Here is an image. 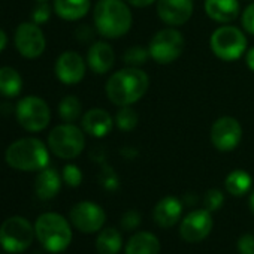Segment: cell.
<instances>
[{
  "label": "cell",
  "instance_id": "31",
  "mask_svg": "<svg viewBox=\"0 0 254 254\" xmlns=\"http://www.w3.org/2000/svg\"><path fill=\"white\" fill-rule=\"evenodd\" d=\"M50 15H51V9H50L48 3H47V2H41V3L35 8V11H33V14H32V20H33L35 24L39 26V24L47 23V21L50 20Z\"/></svg>",
  "mask_w": 254,
  "mask_h": 254
},
{
  "label": "cell",
  "instance_id": "33",
  "mask_svg": "<svg viewBox=\"0 0 254 254\" xmlns=\"http://www.w3.org/2000/svg\"><path fill=\"white\" fill-rule=\"evenodd\" d=\"M242 27L247 33L254 35V3L248 5L242 12Z\"/></svg>",
  "mask_w": 254,
  "mask_h": 254
},
{
  "label": "cell",
  "instance_id": "8",
  "mask_svg": "<svg viewBox=\"0 0 254 254\" xmlns=\"http://www.w3.org/2000/svg\"><path fill=\"white\" fill-rule=\"evenodd\" d=\"M18 124L27 132H42L51 121L48 103L38 96H26L15 106Z\"/></svg>",
  "mask_w": 254,
  "mask_h": 254
},
{
  "label": "cell",
  "instance_id": "29",
  "mask_svg": "<svg viewBox=\"0 0 254 254\" xmlns=\"http://www.w3.org/2000/svg\"><path fill=\"white\" fill-rule=\"evenodd\" d=\"M62 178L63 181L69 186V187H78L82 183V172L78 166L75 165H66L63 168L62 172Z\"/></svg>",
  "mask_w": 254,
  "mask_h": 254
},
{
  "label": "cell",
  "instance_id": "28",
  "mask_svg": "<svg viewBox=\"0 0 254 254\" xmlns=\"http://www.w3.org/2000/svg\"><path fill=\"white\" fill-rule=\"evenodd\" d=\"M148 59H151L150 50L145 47H141V45H135V47L127 48L126 53L123 54L124 63L130 67H141L148 62Z\"/></svg>",
  "mask_w": 254,
  "mask_h": 254
},
{
  "label": "cell",
  "instance_id": "22",
  "mask_svg": "<svg viewBox=\"0 0 254 254\" xmlns=\"http://www.w3.org/2000/svg\"><path fill=\"white\" fill-rule=\"evenodd\" d=\"M90 0H56L54 11L56 14L67 21H76L84 18L90 11Z\"/></svg>",
  "mask_w": 254,
  "mask_h": 254
},
{
  "label": "cell",
  "instance_id": "39",
  "mask_svg": "<svg viewBox=\"0 0 254 254\" xmlns=\"http://www.w3.org/2000/svg\"><path fill=\"white\" fill-rule=\"evenodd\" d=\"M38 2H48V0H38Z\"/></svg>",
  "mask_w": 254,
  "mask_h": 254
},
{
  "label": "cell",
  "instance_id": "27",
  "mask_svg": "<svg viewBox=\"0 0 254 254\" xmlns=\"http://www.w3.org/2000/svg\"><path fill=\"white\" fill-rule=\"evenodd\" d=\"M139 117L138 112L130 106H120L117 115H115V124L120 130L123 132H130L138 126Z\"/></svg>",
  "mask_w": 254,
  "mask_h": 254
},
{
  "label": "cell",
  "instance_id": "25",
  "mask_svg": "<svg viewBox=\"0 0 254 254\" xmlns=\"http://www.w3.org/2000/svg\"><path fill=\"white\" fill-rule=\"evenodd\" d=\"M224 186L232 196H244L247 191H250L253 186V178L248 172L242 169H235L226 177Z\"/></svg>",
  "mask_w": 254,
  "mask_h": 254
},
{
  "label": "cell",
  "instance_id": "32",
  "mask_svg": "<svg viewBox=\"0 0 254 254\" xmlns=\"http://www.w3.org/2000/svg\"><path fill=\"white\" fill-rule=\"evenodd\" d=\"M141 223V215L138 211H126L121 217V226L126 229V230H132V229H136Z\"/></svg>",
  "mask_w": 254,
  "mask_h": 254
},
{
  "label": "cell",
  "instance_id": "10",
  "mask_svg": "<svg viewBox=\"0 0 254 254\" xmlns=\"http://www.w3.org/2000/svg\"><path fill=\"white\" fill-rule=\"evenodd\" d=\"M70 223L82 233H94L100 230L106 221L103 208L94 202L82 200L72 206L69 212Z\"/></svg>",
  "mask_w": 254,
  "mask_h": 254
},
{
  "label": "cell",
  "instance_id": "12",
  "mask_svg": "<svg viewBox=\"0 0 254 254\" xmlns=\"http://www.w3.org/2000/svg\"><path fill=\"white\" fill-rule=\"evenodd\" d=\"M15 48L26 59H38L47 47L45 35L35 23H23L15 30Z\"/></svg>",
  "mask_w": 254,
  "mask_h": 254
},
{
  "label": "cell",
  "instance_id": "5",
  "mask_svg": "<svg viewBox=\"0 0 254 254\" xmlns=\"http://www.w3.org/2000/svg\"><path fill=\"white\" fill-rule=\"evenodd\" d=\"M35 236V224L20 215L6 218L0 226V247L11 254H18L29 250Z\"/></svg>",
  "mask_w": 254,
  "mask_h": 254
},
{
  "label": "cell",
  "instance_id": "15",
  "mask_svg": "<svg viewBox=\"0 0 254 254\" xmlns=\"http://www.w3.org/2000/svg\"><path fill=\"white\" fill-rule=\"evenodd\" d=\"M193 14V0H157V15L168 26H183Z\"/></svg>",
  "mask_w": 254,
  "mask_h": 254
},
{
  "label": "cell",
  "instance_id": "16",
  "mask_svg": "<svg viewBox=\"0 0 254 254\" xmlns=\"http://www.w3.org/2000/svg\"><path fill=\"white\" fill-rule=\"evenodd\" d=\"M114 126L111 114L102 108H93L82 117V129L93 138H105Z\"/></svg>",
  "mask_w": 254,
  "mask_h": 254
},
{
  "label": "cell",
  "instance_id": "37",
  "mask_svg": "<svg viewBox=\"0 0 254 254\" xmlns=\"http://www.w3.org/2000/svg\"><path fill=\"white\" fill-rule=\"evenodd\" d=\"M6 44H8V36H6V33L2 29H0V53L5 50Z\"/></svg>",
  "mask_w": 254,
  "mask_h": 254
},
{
  "label": "cell",
  "instance_id": "7",
  "mask_svg": "<svg viewBox=\"0 0 254 254\" xmlns=\"http://www.w3.org/2000/svg\"><path fill=\"white\" fill-rule=\"evenodd\" d=\"M247 38L241 29L233 26H221L211 35L209 47L214 56L224 62L238 60L247 50Z\"/></svg>",
  "mask_w": 254,
  "mask_h": 254
},
{
  "label": "cell",
  "instance_id": "30",
  "mask_svg": "<svg viewBox=\"0 0 254 254\" xmlns=\"http://www.w3.org/2000/svg\"><path fill=\"white\" fill-rule=\"evenodd\" d=\"M223 202H224V196L218 189H209L205 194V199H203L205 209H208L209 212L220 209Z\"/></svg>",
  "mask_w": 254,
  "mask_h": 254
},
{
  "label": "cell",
  "instance_id": "6",
  "mask_svg": "<svg viewBox=\"0 0 254 254\" xmlns=\"http://www.w3.org/2000/svg\"><path fill=\"white\" fill-rule=\"evenodd\" d=\"M48 147L60 159L70 160L78 157L85 147L84 132L73 123L60 124L50 132Z\"/></svg>",
  "mask_w": 254,
  "mask_h": 254
},
{
  "label": "cell",
  "instance_id": "34",
  "mask_svg": "<svg viewBox=\"0 0 254 254\" xmlns=\"http://www.w3.org/2000/svg\"><path fill=\"white\" fill-rule=\"evenodd\" d=\"M238 251L241 254H254V235L244 233L238 239Z\"/></svg>",
  "mask_w": 254,
  "mask_h": 254
},
{
  "label": "cell",
  "instance_id": "9",
  "mask_svg": "<svg viewBox=\"0 0 254 254\" xmlns=\"http://www.w3.org/2000/svg\"><path fill=\"white\" fill-rule=\"evenodd\" d=\"M150 56L159 64H171L174 63L184 50V36L174 27L163 29L157 32L150 45Z\"/></svg>",
  "mask_w": 254,
  "mask_h": 254
},
{
  "label": "cell",
  "instance_id": "4",
  "mask_svg": "<svg viewBox=\"0 0 254 254\" xmlns=\"http://www.w3.org/2000/svg\"><path fill=\"white\" fill-rule=\"evenodd\" d=\"M35 233L41 245L50 253H62L72 242V229L67 220L56 212H45L35 221Z\"/></svg>",
  "mask_w": 254,
  "mask_h": 254
},
{
  "label": "cell",
  "instance_id": "13",
  "mask_svg": "<svg viewBox=\"0 0 254 254\" xmlns=\"http://www.w3.org/2000/svg\"><path fill=\"white\" fill-rule=\"evenodd\" d=\"M212 230V215L208 209H194L189 212L180 226L181 238L187 242H200Z\"/></svg>",
  "mask_w": 254,
  "mask_h": 254
},
{
  "label": "cell",
  "instance_id": "35",
  "mask_svg": "<svg viewBox=\"0 0 254 254\" xmlns=\"http://www.w3.org/2000/svg\"><path fill=\"white\" fill-rule=\"evenodd\" d=\"M126 2L132 6H136V8H145V6L153 5L154 2H157V0H126Z\"/></svg>",
  "mask_w": 254,
  "mask_h": 254
},
{
  "label": "cell",
  "instance_id": "23",
  "mask_svg": "<svg viewBox=\"0 0 254 254\" xmlns=\"http://www.w3.org/2000/svg\"><path fill=\"white\" fill-rule=\"evenodd\" d=\"M23 88L20 72L11 66L0 67V94L5 97H17Z\"/></svg>",
  "mask_w": 254,
  "mask_h": 254
},
{
  "label": "cell",
  "instance_id": "2",
  "mask_svg": "<svg viewBox=\"0 0 254 254\" xmlns=\"http://www.w3.org/2000/svg\"><path fill=\"white\" fill-rule=\"evenodd\" d=\"M97 33L108 39H117L132 29L133 17L126 0H99L93 11Z\"/></svg>",
  "mask_w": 254,
  "mask_h": 254
},
{
  "label": "cell",
  "instance_id": "21",
  "mask_svg": "<svg viewBox=\"0 0 254 254\" xmlns=\"http://www.w3.org/2000/svg\"><path fill=\"white\" fill-rule=\"evenodd\" d=\"M160 241L151 232H139L133 235L126 245V254H159Z\"/></svg>",
  "mask_w": 254,
  "mask_h": 254
},
{
  "label": "cell",
  "instance_id": "36",
  "mask_svg": "<svg viewBox=\"0 0 254 254\" xmlns=\"http://www.w3.org/2000/svg\"><path fill=\"white\" fill-rule=\"evenodd\" d=\"M245 62H247V66H248V69L254 72V47H253V48H250V50L247 51Z\"/></svg>",
  "mask_w": 254,
  "mask_h": 254
},
{
  "label": "cell",
  "instance_id": "17",
  "mask_svg": "<svg viewBox=\"0 0 254 254\" xmlns=\"http://www.w3.org/2000/svg\"><path fill=\"white\" fill-rule=\"evenodd\" d=\"M87 63L90 69L97 75L109 72L115 63L112 47L106 42H94L87 53Z\"/></svg>",
  "mask_w": 254,
  "mask_h": 254
},
{
  "label": "cell",
  "instance_id": "38",
  "mask_svg": "<svg viewBox=\"0 0 254 254\" xmlns=\"http://www.w3.org/2000/svg\"><path fill=\"white\" fill-rule=\"evenodd\" d=\"M248 205H250V209H251V212L254 214V190H253V193L250 194V200H248Z\"/></svg>",
  "mask_w": 254,
  "mask_h": 254
},
{
  "label": "cell",
  "instance_id": "18",
  "mask_svg": "<svg viewBox=\"0 0 254 254\" xmlns=\"http://www.w3.org/2000/svg\"><path fill=\"white\" fill-rule=\"evenodd\" d=\"M183 214V203L175 196H166L157 202L153 211L154 221L160 227H172L177 224Z\"/></svg>",
  "mask_w": 254,
  "mask_h": 254
},
{
  "label": "cell",
  "instance_id": "14",
  "mask_svg": "<svg viewBox=\"0 0 254 254\" xmlns=\"http://www.w3.org/2000/svg\"><path fill=\"white\" fill-rule=\"evenodd\" d=\"M56 76L66 85H73L82 81L85 76V62L75 51L63 53L56 62Z\"/></svg>",
  "mask_w": 254,
  "mask_h": 254
},
{
  "label": "cell",
  "instance_id": "24",
  "mask_svg": "<svg viewBox=\"0 0 254 254\" xmlns=\"http://www.w3.org/2000/svg\"><path fill=\"white\" fill-rule=\"evenodd\" d=\"M123 238L115 227L103 229L96 239V250L99 254H117L121 250Z\"/></svg>",
  "mask_w": 254,
  "mask_h": 254
},
{
  "label": "cell",
  "instance_id": "19",
  "mask_svg": "<svg viewBox=\"0 0 254 254\" xmlns=\"http://www.w3.org/2000/svg\"><path fill=\"white\" fill-rule=\"evenodd\" d=\"M62 177L54 168H44L39 171L36 181H35V191L36 196L42 200H50L56 197L62 189Z\"/></svg>",
  "mask_w": 254,
  "mask_h": 254
},
{
  "label": "cell",
  "instance_id": "1",
  "mask_svg": "<svg viewBox=\"0 0 254 254\" xmlns=\"http://www.w3.org/2000/svg\"><path fill=\"white\" fill-rule=\"evenodd\" d=\"M148 85L150 78L141 67L127 66L109 76L105 85V91L114 105L130 106L144 97Z\"/></svg>",
  "mask_w": 254,
  "mask_h": 254
},
{
  "label": "cell",
  "instance_id": "3",
  "mask_svg": "<svg viewBox=\"0 0 254 254\" xmlns=\"http://www.w3.org/2000/svg\"><path fill=\"white\" fill-rule=\"evenodd\" d=\"M6 163L23 172L42 171L50 163L47 145L38 138H21L12 142L5 151Z\"/></svg>",
  "mask_w": 254,
  "mask_h": 254
},
{
  "label": "cell",
  "instance_id": "26",
  "mask_svg": "<svg viewBox=\"0 0 254 254\" xmlns=\"http://www.w3.org/2000/svg\"><path fill=\"white\" fill-rule=\"evenodd\" d=\"M82 111V105L78 97L75 96H66L60 105H59V115L66 123H73L79 118Z\"/></svg>",
  "mask_w": 254,
  "mask_h": 254
},
{
  "label": "cell",
  "instance_id": "11",
  "mask_svg": "<svg viewBox=\"0 0 254 254\" xmlns=\"http://www.w3.org/2000/svg\"><path fill=\"white\" fill-rule=\"evenodd\" d=\"M242 139V127L233 117H220L211 127V142L220 151L235 150Z\"/></svg>",
  "mask_w": 254,
  "mask_h": 254
},
{
  "label": "cell",
  "instance_id": "20",
  "mask_svg": "<svg viewBox=\"0 0 254 254\" xmlns=\"http://www.w3.org/2000/svg\"><path fill=\"white\" fill-rule=\"evenodd\" d=\"M206 15L221 24L232 23L239 15L238 0H205Z\"/></svg>",
  "mask_w": 254,
  "mask_h": 254
}]
</instances>
